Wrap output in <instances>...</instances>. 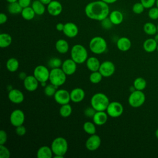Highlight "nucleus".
<instances>
[{"label":"nucleus","mask_w":158,"mask_h":158,"mask_svg":"<svg viewBox=\"0 0 158 158\" xmlns=\"http://www.w3.org/2000/svg\"><path fill=\"white\" fill-rule=\"evenodd\" d=\"M85 13L87 17L91 20L102 21L109 17V4L101 0L90 2L85 6Z\"/></svg>","instance_id":"f257e3e1"},{"label":"nucleus","mask_w":158,"mask_h":158,"mask_svg":"<svg viewBox=\"0 0 158 158\" xmlns=\"http://www.w3.org/2000/svg\"><path fill=\"white\" fill-rule=\"evenodd\" d=\"M51 148L54 155V157L62 158L68 151L69 144L65 138L59 136L53 139Z\"/></svg>","instance_id":"f03ea898"},{"label":"nucleus","mask_w":158,"mask_h":158,"mask_svg":"<svg viewBox=\"0 0 158 158\" xmlns=\"http://www.w3.org/2000/svg\"><path fill=\"white\" fill-rule=\"evenodd\" d=\"M109 103V98L106 94L102 93L94 94L90 100L91 106L96 111H106Z\"/></svg>","instance_id":"7ed1b4c3"},{"label":"nucleus","mask_w":158,"mask_h":158,"mask_svg":"<svg viewBox=\"0 0 158 158\" xmlns=\"http://www.w3.org/2000/svg\"><path fill=\"white\" fill-rule=\"evenodd\" d=\"M71 59L77 64H81L86 62L88 58V51L84 46L80 44L73 45L70 50Z\"/></svg>","instance_id":"20e7f679"},{"label":"nucleus","mask_w":158,"mask_h":158,"mask_svg":"<svg viewBox=\"0 0 158 158\" xmlns=\"http://www.w3.org/2000/svg\"><path fill=\"white\" fill-rule=\"evenodd\" d=\"M89 48L93 53L101 54L107 50V44L103 37L96 36L92 38L89 41Z\"/></svg>","instance_id":"39448f33"},{"label":"nucleus","mask_w":158,"mask_h":158,"mask_svg":"<svg viewBox=\"0 0 158 158\" xmlns=\"http://www.w3.org/2000/svg\"><path fill=\"white\" fill-rule=\"evenodd\" d=\"M66 78L67 75L61 68H55L50 70L49 82L56 86L59 88L63 85L66 81Z\"/></svg>","instance_id":"423d86ee"},{"label":"nucleus","mask_w":158,"mask_h":158,"mask_svg":"<svg viewBox=\"0 0 158 158\" xmlns=\"http://www.w3.org/2000/svg\"><path fill=\"white\" fill-rule=\"evenodd\" d=\"M146 101V96L143 91L136 90L131 92L128 96L129 105L134 108H138L143 106Z\"/></svg>","instance_id":"0eeeda50"},{"label":"nucleus","mask_w":158,"mask_h":158,"mask_svg":"<svg viewBox=\"0 0 158 158\" xmlns=\"http://www.w3.org/2000/svg\"><path fill=\"white\" fill-rule=\"evenodd\" d=\"M106 111L109 117L117 118L122 115L123 112V106L118 101L110 102Z\"/></svg>","instance_id":"6e6552de"},{"label":"nucleus","mask_w":158,"mask_h":158,"mask_svg":"<svg viewBox=\"0 0 158 158\" xmlns=\"http://www.w3.org/2000/svg\"><path fill=\"white\" fill-rule=\"evenodd\" d=\"M50 70L49 69L43 65L36 66L33 70V75L40 83L46 82L49 78Z\"/></svg>","instance_id":"1a4fd4ad"},{"label":"nucleus","mask_w":158,"mask_h":158,"mask_svg":"<svg viewBox=\"0 0 158 158\" xmlns=\"http://www.w3.org/2000/svg\"><path fill=\"white\" fill-rule=\"evenodd\" d=\"M99 71L102 74L103 77H110L114 74L115 71V66L112 61L105 60L101 63Z\"/></svg>","instance_id":"9d476101"},{"label":"nucleus","mask_w":158,"mask_h":158,"mask_svg":"<svg viewBox=\"0 0 158 158\" xmlns=\"http://www.w3.org/2000/svg\"><path fill=\"white\" fill-rule=\"evenodd\" d=\"M25 114L20 109L14 110L10 115V122L15 127L23 125L25 122Z\"/></svg>","instance_id":"9b49d317"},{"label":"nucleus","mask_w":158,"mask_h":158,"mask_svg":"<svg viewBox=\"0 0 158 158\" xmlns=\"http://www.w3.org/2000/svg\"><path fill=\"white\" fill-rule=\"evenodd\" d=\"M54 98L55 101L60 106L69 104L71 101L70 93L64 89H57L54 95Z\"/></svg>","instance_id":"f8f14e48"},{"label":"nucleus","mask_w":158,"mask_h":158,"mask_svg":"<svg viewBox=\"0 0 158 158\" xmlns=\"http://www.w3.org/2000/svg\"><path fill=\"white\" fill-rule=\"evenodd\" d=\"M101 144V139L100 136L95 133L91 135L88 138L85 143V146L88 150L94 151L97 150L100 147Z\"/></svg>","instance_id":"ddd939ff"},{"label":"nucleus","mask_w":158,"mask_h":158,"mask_svg":"<svg viewBox=\"0 0 158 158\" xmlns=\"http://www.w3.org/2000/svg\"><path fill=\"white\" fill-rule=\"evenodd\" d=\"M23 86L25 89L30 92H33L36 91L39 86V81L33 75H27V77L23 80Z\"/></svg>","instance_id":"4468645a"},{"label":"nucleus","mask_w":158,"mask_h":158,"mask_svg":"<svg viewBox=\"0 0 158 158\" xmlns=\"http://www.w3.org/2000/svg\"><path fill=\"white\" fill-rule=\"evenodd\" d=\"M77 64L71 58L67 59L64 62L61 66V69L67 75H72L77 70Z\"/></svg>","instance_id":"2eb2a0df"},{"label":"nucleus","mask_w":158,"mask_h":158,"mask_svg":"<svg viewBox=\"0 0 158 158\" xmlns=\"http://www.w3.org/2000/svg\"><path fill=\"white\" fill-rule=\"evenodd\" d=\"M79 30L77 25L73 22L64 23V28L62 31L64 34L68 38H72L77 36Z\"/></svg>","instance_id":"dca6fc26"},{"label":"nucleus","mask_w":158,"mask_h":158,"mask_svg":"<svg viewBox=\"0 0 158 158\" xmlns=\"http://www.w3.org/2000/svg\"><path fill=\"white\" fill-rule=\"evenodd\" d=\"M24 94L19 89L13 88L8 93V99L14 104H20L24 101Z\"/></svg>","instance_id":"f3484780"},{"label":"nucleus","mask_w":158,"mask_h":158,"mask_svg":"<svg viewBox=\"0 0 158 158\" xmlns=\"http://www.w3.org/2000/svg\"><path fill=\"white\" fill-rule=\"evenodd\" d=\"M47 11L52 16H58L62 11V6L58 1H51V2L47 5Z\"/></svg>","instance_id":"a211bd4d"},{"label":"nucleus","mask_w":158,"mask_h":158,"mask_svg":"<svg viewBox=\"0 0 158 158\" xmlns=\"http://www.w3.org/2000/svg\"><path fill=\"white\" fill-rule=\"evenodd\" d=\"M70 94L71 101L75 103H78L81 102L85 97V92L81 88H73L70 92Z\"/></svg>","instance_id":"6ab92c4d"},{"label":"nucleus","mask_w":158,"mask_h":158,"mask_svg":"<svg viewBox=\"0 0 158 158\" xmlns=\"http://www.w3.org/2000/svg\"><path fill=\"white\" fill-rule=\"evenodd\" d=\"M108 114L106 111H96L93 117V122L96 125L101 126L104 125L108 119Z\"/></svg>","instance_id":"aec40b11"},{"label":"nucleus","mask_w":158,"mask_h":158,"mask_svg":"<svg viewBox=\"0 0 158 158\" xmlns=\"http://www.w3.org/2000/svg\"><path fill=\"white\" fill-rule=\"evenodd\" d=\"M116 45L118 50L122 52H126L131 48V42L128 38L123 36L118 39Z\"/></svg>","instance_id":"412c9836"},{"label":"nucleus","mask_w":158,"mask_h":158,"mask_svg":"<svg viewBox=\"0 0 158 158\" xmlns=\"http://www.w3.org/2000/svg\"><path fill=\"white\" fill-rule=\"evenodd\" d=\"M101 62L99 59L94 56L88 57L86 61V67L91 72L98 71Z\"/></svg>","instance_id":"4be33fe9"},{"label":"nucleus","mask_w":158,"mask_h":158,"mask_svg":"<svg viewBox=\"0 0 158 158\" xmlns=\"http://www.w3.org/2000/svg\"><path fill=\"white\" fill-rule=\"evenodd\" d=\"M53 152L51 147L48 146H42L36 152L38 158H51L53 157Z\"/></svg>","instance_id":"5701e85b"},{"label":"nucleus","mask_w":158,"mask_h":158,"mask_svg":"<svg viewBox=\"0 0 158 158\" xmlns=\"http://www.w3.org/2000/svg\"><path fill=\"white\" fill-rule=\"evenodd\" d=\"M109 18L113 25H118L122 23L123 20V15L120 10H114L110 12Z\"/></svg>","instance_id":"b1692460"},{"label":"nucleus","mask_w":158,"mask_h":158,"mask_svg":"<svg viewBox=\"0 0 158 158\" xmlns=\"http://www.w3.org/2000/svg\"><path fill=\"white\" fill-rule=\"evenodd\" d=\"M157 44L158 43L156 42L154 38H148L144 41L143 48L146 52L151 53L154 52L157 49Z\"/></svg>","instance_id":"393cba45"},{"label":"nucleus","mask_w":158,"mask_h":158,"mask_svg":"<svg viewBox=\"0 0 158 158\" xmlns=\"http://www.w3.org/2000/svg\"><path fill=\"white\" fill-rule=\"evenodd\" d=\"M56 51L60 54H66L69 50V44L68 42L64 39L58 40L55 44Z\"/></svg>","instance_id":"a878e982"},{"label":"nucleus","mask_w":158,"mask_h":158,"mask_svg":"<svg viewBox=\"0 0 158 158\" xmlns=\"http://www.w3.org/2000/svg\"><path fill=\"white\" fill-rule=\"evenodd\" d=\"M31 7L35 11L36 15H41L46 11L45 5L43 4L40 0H35L31 4Z\"/></svg>","instance_id":"bb28decb"},{"label":"nucleus","mask_w":158,"mask_h":158,"mask_svg":"<svg viewBox=\"0 0 158 158\" xmlns=\"http://www.w3.org/2000/svg\"><path fill=\"white\" fill-rule=\"evenodd\" d=\"M12 41V36L6 33L0 34V47L1 48H6L9 46Z\"/></svg>","instance_id":"cd10ccee"},{"label":"nucleus","mask_w":158,"mask_h":158,"mask_svg":"<svg viewBox=\"0 0 158 158\" xmlns=\"http://www.w3.org/2000/svg\"><path fill=\"white\" fill-rule=\"evenodd\" d=\"M6 68L10 72H16L19 68V62L15 57L9 58L6 62Z\"/></svg>","instance_id":"c85d7f7f"},{"label":"nucleus","mask_w":158,"mask_h":158,"mask_svg":"<svg viewBox=\"0 0 158 158\" xmlns=\"http://www.w3.org/2000/svg\"><path fill=\"white\" fill-rule=\"evenodd\" d=\"M143 31L148 35H155L157 33V25L152 22H146L143 25Z\"/></svg>","instance_id":"c756f323"},{"label":"nucleus","mask_w":158,"mask_h":158,"mask_svg":"<svg viewBox=\"0 0 158 158\" xmlns=\"http://www.w3.org/2000/svg\"><path fill=\"white\" fill-rule=\"evenodd\" d=\"M35 15L36 14L35 11L30 6L23 8L21 12V15L22 18L26 20H31L33 19Z\"/></svg>","instance_id":"7c9ffc66"},{"label":"nucleus","mask_w":158,"mask_h":158,"mask_svg":"<svg viewBox=\"0 0 158 158\" xmlns=\"http://www.w3.org/2000/svg\"><path fill=\"white\" fill-rule=\"evenodd\" d=\"M23 7L20 5L18 1L9 3L7 6V10L11 14H21Z\"/></svg>","instance_id":"2f4dec72"},{"label":"nucleus","mask_w":158,"mask_h":158,"mask_svg":"<svg viewBox=\"0 0 158 158\" xmlns=\"http://www.w3.org/2000/svg\"><path fill=\"white\" fill-rule=\"evenodd\" d=\"M133 86L136 90L143 91L147 86V82L146 80L143 77H137L133 81Z\"/></svg>","instance_id":"473e14b6"},{"label":"nucleus","mask_w":158,"mask_h":158,"mask_svg":"<svg viewBox=\"0 0 158 158\" xmlns=\"http://www.w3.org/2000/svg\"><path fill=\"white\" fill-rule=\"evenodd\" d=\"M72 112V107L69 104L61 105L59 109V114L61 117L64 118H66L69 117Z\"/></svg>","instance_id":"72a5a7b5"},{"label":"nucleus","mask_w":158,"mask_h":158,"mask_svg":"<svg viewBox=\"0 0 158 158\" xmlns=\"http://www.w3.org/2000/svg\"><path fill=\"white\" fill-rule=\"evenodd\" d=\"M83 128L85 132L89 135L95 134L96 132V125L93 122L89 121L85 122L83 125Z\"/></svg>","instance_id":"f704fd0d"},{"label":"nucleus","mask_w":158,"mask_h":158,"mask_svg":"<svg viewBox=\"0 0 158 158\" xmlns=\"http://www.w3.org/2000/svg\"><path fill=\"white\" fill-rule=\"evenodd\" d=\"M103 78V76L102 74L99 72V71H95V72H91V74L89 75V79L91 83L93 84H98L100 83Z\"/></svg>","instance_id":"c9c22d12"},{"label":"nucleus","mask_w":158,"mask_h":158,"mask_svg":"<svg viewBox=\"0 0 158 158\" xmlns=\"http://www.w3.org/2000/svg\"><path fill=\"white\" fill-rule=\"evenodd\" d=\"M62 62L61 59L56 57L51 58L48 62V65L51 69L55 68H60L62 66Z\"/></svg>","instance_id":"e433bc0d"},{"label":"nucleus","mask_w":158,"mask_h":158,"mask_svg":"<svg viewBox=\"0 0 158 158\" xmlns=\"http://www.w3.org/2000/svg\"><path fill=\"white\" fill-rule=\"evenodd\" d=\"M57 88H58V87L50 83V84L46 85V86H44V93L45 95L47 96H49V97L54 96L56 91L57 90Z\"/></svg>","instance_id":"4c0bfd02"},{"label":"nucleus","mask_w":158,"mask_h":158,"mask_svg":"<svg viewBox=\"0 0 158 158\" xmlns=\"http://www.w3.org/2000/svg\"><path fill=\"white\" fill-rule=\"evenodd\" d=\"M145 9V7L142 4L141 2H136L133 4L132 7V11L135 14H142Z\"/></svg>","instance_id":"58836bf2"},{"label":"nucleus","mask_w":158,"mask_h":158,"mask_svg":"<svg viewBox=\"0 0 158 158\" xmlns=\"http://www.w3.org/2000/svg\"><path fill=\"white\" fill-rule=\"evenodd\" d=\"M148 15L149 18L151 20H157L158 19V7L156 6H153L149 9Z\"/></svg>","instance_id":"ea45409f"},{"label":"nucleus","mask_w":158,"mask_h":158,"mask_svg":"<svg viewBox=\"0 0 158 158\" xmlns=\"http://www.w3.org/2000/svg\"><path fill=\"white\" fill-rule=\"evenodd\" d=\"M10 156L9 149L5 144H0V158H9Z\"/></svg>","instance_id":"a19ab883"},{"label":"nucleus","mask_w":158,"mask_h":158,"mask_svg":"<svg viewBox=\"0 0 158 158\" xmlns=\"http://www.w3.org/2000/svg\"><path fill=\"white\" fill-rule=\"evenodd\" d=\"M101 26L103 28L106 29V30H109V29H110L111 27H112L113 24L111 22V21L110 20L109 17H107V18L104 19V20H102V21H101Z\"/></svg>","instance_id":"79ce46f5"},{"label":"nucleus","mask_w":158,"mask_h":158,"mask_svg":"<svg viewBox=\"0 0 158 158\" xmlns=\"http://www.w3.org/2000/svg\"><path fill=\"white\" fill-rule=\"evenodd\" d=\"M96 112V110L92 106L88 107H86L84 110V115L87 117L93 118V117L95 114Z\"/></svg>","instance_id":"37998d69"},{"label":"nucleus","mask_w":158,"mask_h":158,"mask_svg":"<svg viewBox=\"0 0 158 158\" xmlns=\"http://www.w3.org/2000/svg\"><path fill=\"white\" fill-rule=\"evenodd\" d=\"M140 2L144 6L145 9H150L156 5V0H140Z\"/></svg>","instance_id":"c03bdc74"},{"label":"nucleus","mask_w":158,"mask_h":158,"mask_svg":"<svg viewBox=\"0 0 158 158\" xmlns=\"http://www.w3.org/2000/svg\"><path fill=\"white\" fill-rule=\"evenodd\" d=\"M15 133L18 136H23L26 133V128L23 126V125L18 126L15 127Z\"/></svg>","instance_id":"a18cd8bd"},{"label":"nucleus","mask_w":158,"mask_h":158,"mask_svg":"<svg viewBox=\"0 0 158 158\" xmlns=\"http://www.w3.org/2000/svg\"><path fill=\"white\" fill-rule=\"evenodd\" d=\"M7 140V135L5 130H0V144H5Z\"/></svg>","instance_id":"49530a36"},{"label":"nucleus","mask_w":158,"mask_h":158,"mask_svg":"<svg viewBox=\"0 0 158 158\" xmlns=\"http://www.w3.org/2000/svg\"><path fill=\"white\" fill-rule=\"evenodd\" d=\"M18 2L23 8L30 6L31 4V0H18Z\"/></svg>","instance_id":"de8ad7c7"},{"label":"nucleus","mask_w":158,"mask_h":158,"mask_svg":"<svg viewBox=\"0 0 158 158\" xmlns=\"http://www.w3.org/2000/svg\"><path fill=\"white\" fill-rule=\"evenodd\" d=\"M7 20V16L6 15V14L1 12L0 14V24L2 25L5 23Z\"/></svg>","instance_id":"09e8293b"},{"label":"nucleus","mask_w":158,"mask_h":158,"mask_svg":"<svg viewBox=\"0 0 158 158\" xmlns=\"http://www.w3.org/2000/svg\"><path fill=\"white\" fill-rule=\"evenodd\" d=\"M56 30L59 31H62L64 28V24L63 23H58L56 26Z\"/></svg>","instance_id":"8fccbe9b"},{"label":"nucleus","mask_w":158,"mask_h":158,"mask_svg":"<svg viewBox=\"0 0 158 158\" xmlns=\"http://www.w3.org/2000/svg\"><path fill=\"white\" fill-rule=\"evenodd\" d=\"M27 77V75H26V73H25L24 72H21L19 75V77L20 79L23 80L26 77Z\"/></svg>","instance_id":"3c124183"},{"label":"nucleus","mask_w":158,"mask_h":158,"mask_svg":"<svg viewBox=\"0 0 158 158\" xmlns=\"http://www.w3.org/2000/svg\"><path fill=\"white\" fill-rule=\"evenodd\" d=\"M102 1H104V2L108 4H113L115 3V2L117 1V0H101Z\"/></svg>","instance_id":"603ef678"},{"label":"nucleus","mask_w":158,"mask_h":158,"mask_svg":"<svg viewBox=\"0 0 158 158\" xmlns=\"http://www.w3.org/2000/svg\"><path fill=\"white\" fill-rule=\"evenodd\" d=\"M43 4L44 5H48L52 0H40Z\"/></svg>","instance_id":"864d4df0"},{"label":"nucleus","mask_w":158,"mask_h":158,"mask_svg":"<svg viewBox=\"0 0 158 158\" xmlns=\"http://www.w3.org/2000/svg\"><path fill=\"white\" fill-rule=\"evenodd\" d=\"M154 40L156 41V42L158 43V33H157L155 35H154Z\"/></svg>","instance_id":"5fc2aeb1"},{"label":"nucleus","mask_w":158,"mask_h":158,"mask_svg":"<svg viewBox=\"0 0 158 158\" xmlns=\"http://www.w3.org/2000/svg\"><path fill=\"white\" fill-rule=\"evenodd\" d=\"M6 1L8 2L9 3H12V2H17V1H18V0H6Z\"/></svg>","instance_id":"6e6d98bb"},{"label":"nucleus","mask_w":158,"mask_h":158,"mask_svg":"<svg viewBox=\"0 0 158 158\" xmlns=\"http://www.w3.org/2000/svg\"><path fill=\"white\" fill-rule=\"evenodd\" d=\"M155 135H156V137L158 139V128H157V130L155 131Z\"/></svg>","instance_id":"4d7b16f0"},{"label":"nucleus","mask_w":158,"mask_h":158,"mask_svg":"<svg viewBox=\"0 0 158 158\" xmlns=\"http://www.w3.org/2000/svg\"><path fill=\"white\" fill-rule=\"evenodd\" d=\"M156 6L158 7V0H156Z\"/></svg>","instance_id":"13d9d810"},{"label":"nucleus","mask_w":158,"mask_h":158,"mask_svg":"<svg viewBox=\"0 0 158 158\" xmlns=\"http://www.w3.org/2000/svg\"><path fill=\"white\" fill-rule=\"evenodd\" d=\"M156 51H157V52H158V44H157V49H156Z\"/></svg>","instance_id":"bf43d9fd"},{"label":"nucleus","mask_w":158,"mask_h":158,"mask_svg":"<svg viewBox=\"0 0 158 158\" xmlns=\"http://www.w3.org/2000/svg\"><path fill=\"white\" fill-rule=\"evenodd\" d=\"M157 33H158V24L157 25Z\"/></svg>","instance_id":"052dcab7"}]
</instances>
